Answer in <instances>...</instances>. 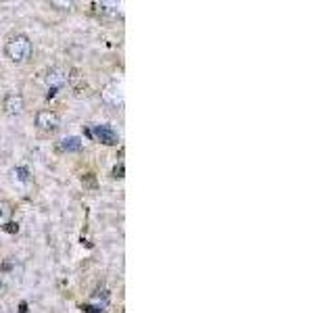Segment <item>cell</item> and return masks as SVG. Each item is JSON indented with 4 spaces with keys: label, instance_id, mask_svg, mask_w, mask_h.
Here are the masks:
<instances>
[{
    "label": "cell",
    "instance_id": "cell-1",
    "mask_svg": "<svg viewBox=\"0 0 334 313\" xmlns=\"http://www.w3.org/2000/svg\"><path fill=\"white\" fill-rule=\"evenodd\" d=\"M33 55V42L27 33L23 31H17L13 36L7 38L5 42V57L15 63V65H21V63H27Z\"/></svg>",
    "mask_w": 334,
    "mask_h": 313
},
{
    "label": "cell",
    "instance_id": "cell-2",
    "mask_svg": "<svg viewBox=\"0 0 334 313\" xmlns=\"http://www.w3.org/2000/svg\"><path fill=\"white\" fill-rule=\"evenodd\" d=\"M33 124L40 132H46V134H52L61 128V115L52 109H40L33 117Z\"/></svg>",
    "mask_w": 334,
    "mask_h": 313
},
{
    "label": "cell",
    "instance_id": "cell-3",
    "mask_svg": "<svg viewBox=\"0 0 334 313\" xmlns=\"http://www.w3.org/2000/svg\"><path fill=\"white\" fill-rule=\"evenodd\" d=\"M67 71L65 69H61V67H50L48 71H46V75H44V80H46V86H48V98L52 96V94H57L59 90H63L65 86H67Z\"/></svg>",
    "mask_w": 334,
    "mask_h": 313
},
{
    "label": "cell",
    "instance_id": "cell-4",
    "mask_svg": "<svg viewBox=\"0 0 334 313\" xmlns=\"http://www.w3.org/2000/svg\"><path fill=\"white\" fill-rule=\"evenodd\" d=\"M3 111L9 115V117H19L23 115L25 111V98L21 92H9L5 98H3Z\"/></svg>",
    "mask_w": 334,
    "mask_h": 313
},
{
    "label": "cell",
    "instance_id": "cell-5",
    "mask_svg": "<svg viewBox=\"0 0 334 313\" xmlns=\"http://www.w3.org/2000/svg\"><path fill=\"white\" fill-rule=\"evenodd\" d=\"M90 134L96 138V140H98L100 144H104V146H115V144L119 142V136H117V132H115L111 126H107V124L92 126Z\"/></svg>",
    "mask_w": 334,
    "mask_h": 313
},
{
    "label": "cell",
    "instance_id": "cell-6",
    "mask_svg": "<svg viewBox=\"0 0 334 313\" xmlns=\"http://www.w3.org/2000/svg\"><path fill=\"white\" fill-rule=\"evenodd\" d=\"M102 98L107 100V102H111V104H121V100H124V94H121V86L113 80V82H109L107 86L102 88Z\"/></svg>",
    "mask_w": 334,
    "mask_h": 313
},
{
    "label": "cell",
    "instance_id": "cell-7",
    "mask_svg": "<svg viewBox=\"0 0 334 313\" xmlns=\"http://www.w3.org/2000/svg\"><path fill=\"white\" fill-rule=\"evenodd\" d=\"M15 215V205L9 199H0V228H7L13 221Z\"/></svg>",
    "mask_w": 334,
    "mask_h": 313
},
{
    "label": "cell",
    "instance_id": "cell-8",
    "mask_svg": "<svg viewBox=\"0 0 334 313\" xmlns=\"http://www.w3.org/2000/svg\"><path fill=\"white\" fill-rule=\"evenodd\" d=\"M82 148H84V142H82V138H78V136L63 138V140L59 142V150L61 152H80Z\"/></svg>",
    "mask_w": 334,
    "mask_h": 313
},
{
    "label": "cell",
    "instance_id": "cell-9",
    "mask_svg": "<svg viewBox=\"0 0 334 313\" xmlns=\"http://www.w3.org/2000/svg\"><path fill=\"white\" fill-rule=\"evenodd\" d=\"M11 176H13V180H15L17 184H27V182L31 180V173H29L27 167H15V169L11 171Z\"/></svg>",
    "mask_w": 334,
    "mask_h": 313
},
{
    "label": "cell",
    "instance_id": "cell-10",
    "mask_svg": "<svg viewBox=\"0 0 334 313\" xmlns=\"http://www.w3.org/2000/svg\"><path fill=\"white\" fill-rule=\"evenodd\" d=\"M84 184H88L90 188H96V178H94V173H86V176L82 178Z\"/></svg>",
    "mask_w": 334,
    "mask_h": 313
},
{
    "label": "cell",
    "instance_id": "cell-11",
    "mask_svg": "<svg viewBox=\"0 0 334 313\" xmlns=\"http://www.w3.org/2000/svg\"><path fill=\"white\" fill-rule=\"evenodd\" d=\"M113 178H124V163H119V165L113 169Z\"/></svg>",
    "mask_w": 334,
    "mask_h": 313
},
{
    "label": "cell",
    "instance_id": "cell-12",
    "mask_svg": "<svg viewBox=\"0 0 334 313\" xmlns=\"http://www.w3.org/2000/svg\"><path fill=\"white\" fill-rule=\"evenodd\" d=\"M82 309H84L86 313H102V311H96L98 307H92V305H82Z\"/></svg>",
    "mask_w": 334,
    "mask_h": 313
},
{
    "label": "cell",
    "instance_id": "cell-13",
    "mask_svg": "<svg viewBox=\"0 0 334 313\" xmlns=\"http://www.w3.org/2000/svg\"><path fill=\"white\" fill-rule=\"evenodd\" d=\"M3 292H5V282L0 280V294H3Z\"/></svg>",
    "mask_w": 334,
    "mask_h": 313
}]
</instances>
